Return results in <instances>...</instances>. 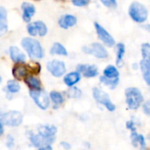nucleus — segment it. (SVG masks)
<instances>
[{"mask_svg": "<svg viewBox=\"0 0 150 150\" xmlns=\"http://www.w3.org/2000/svg\"><path fill=\"white\" fill-rule=\"evenodd\" d=\"M21 8L23 10V19L25 22L29 23L31 21L32 17L35 14V7L33 4L30 3H23L21 5Z\"/></svg>", "mask_w": 150, "mask_h": 150, "instance_id": "f8f14e48", "label": "nucleus"}, {"mask_svg": "<svg viewBox=\"0 0 150 150\" xmlns=\"http://www.w3.org/2000/svg\"><path fill=\"white\" fill-rule=\"evenodd\" d=\"M131 139H132L133 146L137 147V145L139 144L142 149L146 148V142H145V139H144L143 135H140L134 131L131 134Z\"/></svg>", "mask_w": 150, "mask_h": 150, "instance_id": "aec40b11", "label": "nucleus"}, {"mask_svg": "<svg viewBox=\"0 0 150 150\" xmlns=\"http://www.w3.org/2000/svg\"><path fill=\"white\" fill-rule=\"evenodd\" d=\"M91 0H71L72 4L76 6H85L90 3Z\"/></svg>", "mask_w": 150, "mask_h": 150, "instance_id": "72a5a7b5", "label": "nucleus"}, {"mask_svg": "<svg viewBox=\"0 0 150 150\" xmlns=\"http://www.w3.org/2000/svg\"><path fill=\"white\" fill-rule=\"evenodd\" d=\"M10 55H11V59L14 62L24 63L26 60L25 55L24 54V53H22V51H20V49L18 47H10Z\"/></svg>", "mask_w": 150, "mask_h": 150, "instance_id": "2eb2a0df", "label": "nucleus"}, {"mask_svg": "<svg viewBox=\"0 0 150 150\" xmlns=\"http://www.w3.org/2000/svg\"><path fill=\"white\" fill-rule=\"evenodd\" d=\"M95 28H96V31H97V33H98L99 39L105 43V46L111 47L115 45V40L112 38V36L102 25H100L98 23L96 22L95 23Z\"/></svg>", "mask_w": 150, "mask_h": 150, "instance_id": "9d476101", "label": "nucleus"}, {"mask_svg": "<svg viewBox=\"0 0 150 150\" xmlns=\"http://www.w3.org/2000/svg\"><path fill=\"white\" fill-rule=\"evenodd\" d=\"M102 4L109 8H116L117 7V1L116 0H100Z\"/></svg>", "mask_w": 150, "mask_h": 150, "instance_id": "2f4dec72", "label": "nucleus"}, {"mask_svg": "<svg viewBox=\"0 0 150 150\" xmlns=\"http://www.w3.org/2000/svg\"><path fill=\"white\" fill-rule=\"evenodd\" d=\"M50 53L52 54H59V55H67L68 54L66 48L59 42L54 43V45L52 46V47L50 49Z\"/></svg>", "mask_w": 150, "mask_h": 150, "instance_id": "412c9836", "label": "nucleus"}, {"mask_svg": "<svg viewBox=\"0 0 150 150\" xmlns=\"http://www.w3.org/2000/svg\"><path fill=\"white\" fill-rule=\"evenodd\" d=\"M143 111H144V112H145L147 115L150 116V100L147 101V102L143 105Z\"/></svg>", "mask_w": 150, "mask_h": 150, "instance_id": "f704fd0d", "label": "nucleus"}, {"mask_svg": "<svg viewBox=\"0 0 150 150\" xmlns=\"http://www.w3.org/2000/svg\"><path fill=\"white\" fill-rule=\"evenodd\" d=\"M142 54L143 60L150 63V44L144 43L142 46Z\"/></svg>", "mask_w": 150, "mask_h": 150, "instance_id": "bb28decb", "label": "nucleus"}, {"mask_svg": "<svg viewBox=\"0 0 150 150\" xmlns=\"http://www.w3.org/2000/svg\"><path fill=\"white\" fill-rule=\"evenodd\" d=\"M104 76L110 77V78H116V77H119L120 73L114 66L109 65L104 69Z\"/></svg>", "mask_w": 150, "mask_h": 150, "instance_id": "b1692460", "label": "nucleus"}, {"mask_svg": "<svg viewBox=\"0 0 150 150\" xmlns=\"http://www.w3.org/2000/svg\"><path fill=\"white\" fill-rule=\"evenodd\" d=\"M49 96H50V98L54 102V105H61L63 103V98H62L61 93H59L57 91H51Z\"/></svg>", "mask_w": 150, "mask_h": 150, "instance_id": "cd10ccee", "label": "nucleus"}, {"mask_svg": "<svg viewBox=\"0 0 150 150\" xmlns=\"http://www.w3.org/2000/svg\"><path fill=\"white\" fill-rule=\"evenodd\" d=\"M47 69L52 74V76L55 77H60L66 72V67L64 62L57 60L48 62L47 63Z\"/></svg>", "mask_w": 150, "mask_h": 150, "instance_id": "1a4fd4ad", "label": "nucleus"}, {"mask_svg": "<svg viewBox=\"0 0 150 150\" xmlns=\"http://www.w3.org/2000/svg\"><path fill=\"white\" fill-rule=\"evenodd\" d=\"M57 132L56 127L53 125H44L38 128V133L45 138H54Z\"/></svg>", "mask_w": 150, "mask_h": 150, "instance_id": "4468645a", "label": "nucleus"}, {"mask_svg": "<svg viewBox=\"0 0 150 150\" xmlns=\"http://www.w3.org/2000/svg\"><path fill=\"white\" fill-rule=\"evenodd\" d=\"M93 97L98 103L105 106V108L108 111L113 112L115 110V105L111 102L108 94L106 92H105L104 91L98 89V88H94L93 89Z\"/></svg>", "mask_w": 150, "mask_h": 150, "instance_id": "423d86ee", "label": "nucleus"}, {"mask_svg": "<svg viewBox=\"0 0 150 150\" xmlns=\"http://www.w3.org/2000/svg\"><path fill=\"white\" fill-rule=\"evenodd\" d=\"M29 72L28 67H25L22 64H18L14 66L12 69V76L16 80H23L27 76V74Z\"/></svg>", "mask_w": 150, "mask_h": 150, "instance_id": "ddd939ff", "label": "nucleus"}, {"mask_svg": "<svg viewBox=\"0 0 150 150\" xmlns=\"http://www.w3.org/2000/svg\"><path fill=\"white\" fill-rule=\"evenodd\" d=\"M119 77H116V78H110V77H107L105 76H103L100 77V82L102 83H104L105 85L106 86H109L110 89H114L118 83H119Z\"/></svg>", "mask_w": 150, "mask_h": 150, "instance_id": "4be33fe9", "label": "nucleus"}, {"mask_svg": "<svg viewBox=\"0 0 150 150\" xmlns=\"http://www.w3.org/2000/svg\"><path fill=\"white\" fill-rule=\"evenodd\" d=\"M76 18L73 15H70V14H67V15H64L62 17L60 18L58 23H59V25L63 28V29H68L69 27H71V26H74L76 24Z\"/></svg>", "mask_w": 150, "mask_h": 150, "instance_id": "dca6fc26", "label": "nucleus"}, {"mask_svg": "<svg viewBox=\"0 0 150 150\" xmlns=\"http://www.w3.org/2000/svg\"><path fill=\"white\" fill-rule=\"evenodd\" d=\"M7 29V12L4 7H0V35H4Z\"/></svg>", "mask_w": 150, "mask_h": 150, "instance_id": "f3484780", "label": "nucleus"}, {"mask_svg": "<svg viewBox=\"0 0 150 150\" xmlns=\"http://www.w3.org/2000/svg\"><path fill=\"white\" fill-rule=\"evenodd\" d=\"M141 69L143 74V78L147 84L150 85V63L147 62L146 61L142 60L140 63Z\"/></svg>", "mask_w": 150, "mask_h": 150, "instance_id": "6ab92c4d", "label": "nucleus"}, {"mask_svg": "<svg viewBox=\"0 0 150 150\" xmlns=\"http://www.w3.org/2000/svg\"><path fill=\"white\" fill-rule=\"evenodd\" d=\"M126 126H127V127L128 128V129H130L132 132H134V131H135V125H134V121H127V124H126Z\"/></svg>", "mask_w": 150, "mask_h": 150, "instance_id": "c9c22d12", "label": "nucleus"}, {"mask_svg": "<svg viewBox=\"0 0 150 150\" xmlns=\"http://www.w3.org/2000/svg\"><path fill=\"white\" fill-rule=\"evenodd\" d=\"M34 25L38 30V33H39V35L40 36H45L47 33V25L42 22V21H36L34 22Z\"/></svg>", "mask_w": 150, "mask_h": 150, "instance_id": "c85d7f7f", "label": "nucleus"}, {"mask_svg": "<svg viewBox=\"0 0 150 150\" xmlns=\"http://www.w3.org/2000/svg\"><path fill=\"white\" fill-rule=\"evenodd\" d=\"M129 15L134 21L137 23H142L147 20L149 11L142 4L134 2L129 7Z\"/></svg>", "mask_w": 150, "mask_h": 150, "instance_id": "7ed1b4c3", "label": "nucleus"}, {"mask_svg": "<svg viewBox=\"0 0 150 150\" xmlns=\"http://www.w3.org/2000/svg\"><path fill=\"white\" fill-rule=\"evenodd\" d=\"M7 90L11 93H16L18 92L20 90V85L19 83L15 81V80H10L7 83Z\"/></svg>", "mask_w": 150, "mask_h": 150, "instance_id": "a878e982", "label": "nucleus"}, {"mask_svg": "<svg viewBox=\"0 0 150 150\" xmlns=\"http://www.w3.org/2000/svg\"><path fill=\"white\" fill-rule=\"evenodd\" d=\"M125 54V45L123 43H119L117 45V65L121 67L123 55Z\"/></svg>", "mask_w": 150, "mask_h": 150, "instance_id": "393cba45", "label": "nucleus"}, {"mask_svg": "<svg viewBox=\"0 0 150 150\" xmlns=\"http://www.w3.org/2000/svg\"><path fill=\"white\" fill-rule=\"evenodd\" d=\"M13 145H14V139L11 137V135H8L7 136V147L11 148Z\"/></svg>", "mask_w": 150, "mask_h": 150, "instance_id": "e433bc0d", "label": "nucleus"}, {"mask_svg": "<svg viewBox=\"0 0 150 150\" xmlns=\"http://www.w3.org/2000/svg\"><path fill=\"white\" fill-rule=\"evenodd\" d=\"M27 66L30 69V71L33 72V74H39L40 71V65L39 63H37V62H34L33 65L29 64Z\"/></svg>", "mask_w": 150, "mask_h": 150, "instance_id": "473e14b6", "label": "nucleus"}, {"mask_svg": "<svg viewBox=\"0 0 150 150\" xmlns=\"http://www.w3.org/2000/svg\"><path fill=\"white\" fill-rule=\"evenodd\" d=\"M23 115L19 112L11 111L1 115V122L9 127H18L22 123Z\"/></svg>", "mask_w": 150, "mask_h": 150, "instance_id": "39448f33", "label": "nucleus"}, {"mask_svg": "<svg viewBox=\"0 0 150 150\" xmlns=\"http://www.w3.org/2000/svg\"><path fill=\"white\" fill-rule=\"evenodd\" d=\"M82 92L81 91L76 88V87H71L69 91H68V96L69 98H80Z\"/></svg>", "mask_w": 150, "mask_h": 150, "instance_id": "c756f323", "label": "nucleus"}, {"mask_svg": "<svg viewBox=\"0 0 150 150\" xmlns=\"http://www.w3.org/2000/svg\"><path fill=\"white\" fill-rule=\"evenodd\" d=\"M4 133V123L0 121V134L2 135Z\"/></svg>", "mask_w": 150, "mask_h": 150, "instance_id": "58836bf2", "label": "nucleus"}, {"mask_svg": "<svg viewBox=\"0 0 150 150\" xmlns=\"http://www.w3.org/2000/svg\"><path fill=\"white\" fill-rule=\"evenodd\" d=\"M76 71L83 73L84 77H94L98 74V69L96 65L80 64L76 67Z\"/></svg>", "mask_w": 150, "mask_h": 150, "instance_id": "9b49d317", "label": "nucleus"}, {"mask_svg": "<svg viewBox=\"0 0 150 150\" xmlns=\"http://www.w3.org/2000/svg\"><path fill=\"white\" fill-rule=\"evenodd\" d=\"M21 45L27 52L31 59H41L44 56V51L40 43L33 38H24Z\"/></svg>", "mask_w": 150, "mask_h": 150, "instance_id": "f257e3e1", "label": "nucleus"}, {"mask_svg": "<svg viewBox=\"0 0 150 150\" xmlns=\"http://www.w3.org/2000/svg\"><path fill=\"white\" fill-rule=\"evenodd\" d=\"M30 96L31 98L34 100L35 104L42 110H46L48 108L50 102H49V97L47 93L41 90V89H37V90H30Z\"/></svg>", "mask_w": 150, "mask_h": 150, "instance_id": "20e7f679", "label": "nucleus"}, {"mask_svg": "<svg viewBox=\"0 0 150 150\" xmlns=\"http://www.w3.org/2000/svg\"><path fill=\"white\" fill-rule=\"evenodd\" d=\"M27 32H28V33H29L31 36H36L37 34H39L38 30H37V28H36L34 23L28 24V25H27Z\"/></svg>", "mask_w": 150, "mask_h": 150, "instance_id": "7c9ffc66", "label": "nucleus"}, {"mask_svg": "<svg viewBox=\"0 0 150 150\" xmlns=\"http://www.w3.org/2000/svg\"><path fill=\"white\" fill-rule=\"evenodd\" d=\"M83 51L88 54H92L97 58H105L108 56V53L104 46L99 43H92L91 46H86L83 47Z\"/></svg>", "mask_w": 150, "mask_h": 150, "instance_id": "6e6552de", "label": "nucleus"}, {"mask_svg": "<svg viewBox=\"0 0 150 150\" xmlns=\"http://www.w3.org/2000/svg\"><path fill=\"white\" fill-rule=\"evenodd\" d=\"M79 80H80V75H79V72L78 71H76V72H71V73L66 75L65 77H64V83L69 87H72L76 83H78Z\"/></svg>", "mask_w": 150, "mask_h": 150, "instance_id": "a211bd4d", "label": "nucleus"}, {"mask_svg": "<svg viewBox=\"0 0 150 150\" xmlns=\"http://www.w3.org/2000/svg\"><path fill=\"white\" fill-rule=\"evenodd\" d=\"M25 83L32 90L40 89V82L37 78H35L34 76H27L25 78Z\"/></svg>", "mask_w": 150, "mask_h": 150, "instance_id": "5701e85b", "label": "nucleus"}, {"mask_svg": "<svg viewBox=\"0 0 150 150\" xmlns=\"http://www.w3.org/2000/svg\"><path fill=\"white\" fill-rule=\"evenodd\" d=\"M61 146H62L63 148H65V149H70V145L68 143V142H62L61 143Z\"/></svg>", "mask_w": 150, "mask_h": 150, "instance_id": "4c0bfd02", "label": "nucleus"}, {"mask_svg": "<svg viewBox=\"0 0 150 150\" xmlns=\"http://www.w3.org/2000/svg\"><path fill=\"white\" fill-rule=\"evenodd\" d=\"M125 93H126V100L128 107L131 110L138 109L143 101V96L141 91L137 88L131 87V88H127Z\"/></svg>", "mask_w": 150, "mask_h": 150, "instance_id": "f03ea898", "label": "nucleus"}, {"mask_svg": "<svg viewBox=\"0 0 150 150\" xmlns=\"http://www.w3.org/2000/svg\"><path fill=\"white\" fill-rule=\"evenodd\" d=\"M55 138H45L41 136L40 134H36V135H32L30 137V141L35 148L40 150L43 149H52V147L50 146L54 142Z\"/></svg>", "mask_w": 150, "mask_h": 150, "instance_id": "0eeeda50", "label": "nucleus"}]
</instances>
